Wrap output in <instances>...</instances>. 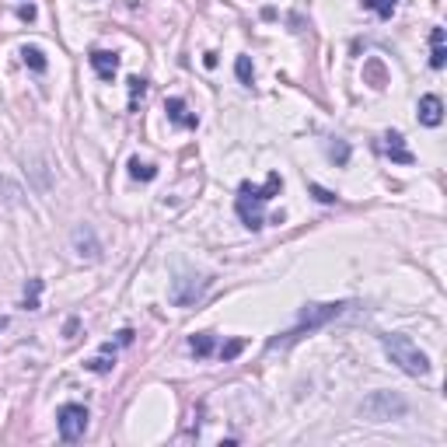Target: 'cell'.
<instances>
[{
    "mask_svg": "<svg viewBox=\"0 0 447 447\" xmlns=\"http://www.w3.org/2000/svg\"><path fill=\"white\" fill-rule=\"evenodd\" d=\"M283 189V179L276 175V172H269L266 185H252V182H241V189H238V217H241V224L248 227V231H259L263 224H266V213H263V206H266L269 199L276 196Z\"/></svg>",
    "mask_w": 447,
    "mask_h": 447,
    "instance_id": "cell-1",
    "label": "cell"
},
{
    "mask_svg": "<svg viewBox=\"0 0 447 447\" xmlns=\"http://www.w3.org/2000/svg\"><path fill=\"white\" fill-rule=\"evenodd\" d=\"M346 308H350L346 301H336V304H304V308H301V318H297V325H294V329H287V332H279L276 339H269L266 346H269V350L290 346V343H297L301 336H308V332H315V329L329 325L332 318H339Z\"/></svg>",
    "mask_w": 447,
    "mask_h": 447,
    "instance_id": "cell-2",
    "label": "cell"
},
{
    "mask_svg": "<svg viewBox=\"0 0 447 447\" xmlns=\"http://www.w3.org/2000/svg\"><path fill=\"white\" fill-rule=\"evenodd\" d=\"M381 350L388 353V360H391L398 370H405V374H413V377L430 374V357H427L409 336H402V332H388V336H381Z\"/></svg>",
    "mask_w": 447,
    "mask_h": 447,
    "instance_id": "cell-3",
    "label": "cell"
},
{
    "mask_svg": "<svg viewBox=\"0 0 447 447\" xmlns=\"http://www.w3.org/2000/svg\"><path fill=\"white\" fill-rule=\"evenodd\" d=\"M405 413H409V402L395 391H370L360 402V416L370 420V423H388V420H398Z\"/></svg>",
    "mask_w": 447,
    "mask_h": 447,
    "instance_id": "cell-4",
    "label": "cell"
},
{
    "mask_svg": "<svg viewBox=\"0 0 447 447\" xmlns=\"http://www.w3.org/2000/svg\"><path fill=\"white\" fill-rule=\"evenodd\" d=\"M56 427H60V437H63L67 444L81 441V437H84V430H88V409H84V405H77V402L60 405V413H56Z\"/></svg>",
    "mask_w": 447,
    "mask_h": 447,
    "instance_id": "cell-5",
    "label": "cell"
},
{
    "mask_svg": "<svg viewBox=\"0 0 447 447\" xmlns=\"http://www.w3.org/2000/svg\"><path fill=\"white\" fill-rule=\"evenodd\" d=\"M206 287H210V279L206 276H192V272H182L172 279V304H179V308H189V304H196L203 294H206Z\"/></svg>",
    "mask_w": 447,
    "mask_h": 447,
    "instance_id": "cell-6",
    "label": "cell"
},
{
    "mask_svg": "<svg viewBox=\"0 0 447 447\" xmlns=\"http://www.w3.org/2000/svg\"><path fill=\"white\" fill-rule=\"evenodd\" d=\"M70 248L81 259H101V241H98V234H94L91 224H77L70 231Z\"/></svg>",
    "mask_w": 447,
    "mask_h": 447,
    "instance_id": "cell-7",
    "label": "cell"
},
{
    "mask_svg": "<svg viewBox=\"0 0 447 447\" xmlns=\"http://www.w3.org/2000/svg\"><path fill=\"white\" fill-rule=\"evenodd\" d=\"M377 151H381L384 158H391L395 165H413V151L405 147V137H402L398 130L384 133V137H381V144H377Z\"/></svg>",
    "mask_w": 447,
    "mask_h": 447,
    "instance_id": "cell-8",
    "label": "cell"
},
{
    "mask_svg": "<svg viewBox=\"0 0 447 447\" xmlns=\"http://www.w3.org/2000/svg\"><path fill=\"white\" fill-rule=\"evenodd\" d=\"M416 115H420L423 126H441L444 122V101L437 94H423L420 105H416Z\"/></svg>",
    "mask_w": 447,
    "mask_h": 447,
    "instance_id": "cell-9",
    "label": "cell"
},
{
    "mask_svg": "<svg viewBox=\"0 0 447 447\" xmlns=\"http://www.w3.org/2000/svg\"><path fill=\"white\" fill-rule=\"evenodd\" d=\"M91 67L101 81H112L115 70H119V53H108V49H94L91 53Z\"/></svg>",
    "mask_w": 447,
    "mask_h": 447,
    "instance_id": "cell-10",
    "label": "cell"
},
{
    "mask_svg": "<svg viewBox=\"0 0 447 447\" xmlns=\"http://www.w3.org/2000/svg\"><path fill=\"white\" fill-rule=\"evenodd\" d=\"M165 112H168V119H172L175 126H189V130H196V126H199V119L185 108V101H182V98H168V101H165Z\"/></svg>",
    "mask_w": 447,
    "mask_h": 447,
    "instance_id": "cell-11",
    "label": "cell"
},
{
    "mask_svg": "<svg viewBox=\"0 0 447 447\" xmlns=\"http://www.w3.org/2000/svg\"><path fill=\"white\" fill-rule=\"evenodd\" d=\"M430 46H434V49H430V67H434V70H441V67H444V63H447V49H444V28H434V32H430Z\"/></svg>",
    "mask_w": 447,
    "mask_h": 447,
    "instance_id": "cell-12",
    "label": "cell"
},
{
    "mask_svg": "<svg viewBox=\"0 0 447 447\" xmlns=\"http://www.w3.org/2000/svg\"><path fill=\"white\" fill-rule=\"evenodd\" d=\"M213 346H217L213 332H196V336L189 339V350H192L196 357H210V353H213Z\"/></svg>",
    "mask_w": 447,
    "mask_h": 447,
    "instance_id": "cell-13",
    "label": "cell"
},
{
    "mask_svg": "<svg viewBox=\"0 0 447 447\" xmlns=\"http://www.w3.org/2000/svg\"><path fill=\"white\" fill-rule=\"evenodd\" d=\"M21 56H25V63H28L35 74H42V70H46V53H42L39 46H25V49H21Z\"/></svg>",
    "mask_w": 447,
    "mask_h": 447,
    "instance_id": "cell-14",
    "label": "cell"
},
{
    "mask_svg": "<svg viewBox=\"0 0 447 447\" xmlns=\"http://www.w3.org/2000/svg\"><path fill=\"white\" fill-rule=\"evenodd\" d=\"M130 175L140 179V182H151V179H158V168L147 165V161H140V158H133V161H130Z\"/></svg>",
    "mask_w": 447,
    "mask_h": 447,
    "instance_id": "cell-15",
    "label": "cell"
},
{
    "mask_svg": "<svg viewBox=\"0 0 447 447\" xmlns=\"http://www.w3.org/2000/svg\"><path fill=\"white\" fill-rule=\"evenodd\" d=\"M329 158L343 168V165L350 161V144H346V140H332V144H329Z\"/></svg>",
    "mask_w": 447,
    "mask_h": 447,
    "instance_id": "cell-16",
    "label": "cell"
},
{
    "mask_svg": "<svg viewBox=\"0 0 447 447\" xmlns=\"http://www.w3.org/2000/svg\"><path fill=\"white\" fill-rule=\"evenodd\" d=\"M367 11H374L377 18H391L395 14V0H360Z\"/></svg>",
    "mask_w": 447,
    "mask_h": 447,
    "instance_id": "cell-17",
    "label": "cell"
},
{
    "mask_svg": "<svg viewBox=\"0 0 447 447\" xmlns=\"http://www.w3.org/2000/svg\"><path fill=\"white\" fill-rule=\"evenodd\" d=\"M112 360H115V353L108 357V350H101V353H98V357H94V360H88V370H94V374H108V370L115 367Z\"/></svg>",
    "mask_w": 447,
    "mask_h": 447,
    "instance_id": "cell-18",
    "label": "cell"
},
{
    "mask_svg": "<svg viewBox=\"0 0 447 447\" xmlns=\"http://www.w3.org/2000/svg\"><path fill=\"white\" fill-rule=\"evenodd\" d=\"M234 74H238V81H241L245 88H252V77H256V74H252V60H248V56H238Z\"/></svg>",
    "mask_w": 447,
    "mask_h": 447,
    "instance_id": "cell-19",
    "label": "cell"
},
{
    "mask_svg": "<svg viewBox=\"0 0 447 447\" xmlns=\"http://www.w3.org/2000/svg\"><path fill=\"white\" fill-rule=\"evenodd\" d=\"M39 294H42V279H32L28 290H25V304H21V308H25V311H35V308H39Z\"/></svg>",
    "mask_w": 447,
    "mask_h": 447,
    "instance_id": "cell-20",
    "label": "cell"
},
{
    "mask_svg": "<svg viewBox=\"0 0 447 447\" xmlns=\"http://www.w3.org/2000/svg\"><path fill=\"white\" fill-rule=\"evenodd\" d=\"M144 91H147L144 77H130V108H137V101L144 98Z\"/></svg>",
    "mask_w": 447,
    "mask_h": 447,
    "instance_id": "cell-21",
    "label": "cell"
},
{
    "mask_svg": "<svg viewBox=\"0 0 447 447\" xmlns=\"http://www.w3.org/2000/svg\"><path fill=\"white\" fill-rule=\"evenodd\" d=\"M241 346H245V343H241V339H234V343H227V346L220 350V357H224V360H234L238 353H241Z\"/></svg>",
    "mask_w": 447,
    "mask_h": 447,
    "instance_id": "cell-22",
    "label": "cell"
},
{
    "mask_svg": "<svg viewBox=\"0 0 447 447\" xmlns=\"http://www.w3.org/2000/svg\"><path fill=\"white\" fill-rule=\"evenodd\" d=\"M311 192L318 196V203H336V196H332L329 189H322V185H311Z\"/></svg>",
    "mask_w": 447,
    "mask_h": 447,
    "instance_id": "cell-23",
    "label": "cell"
},
{
    "mask_svg": "<svg viewBox=\"0 0 447 447\" xmlns=\"http://www.w3.org/2000/svg\"><path fill=\"white\" fill-rule=\"evenodd\" d=\"M18 14H21V18H25V21H32V18H35V7H32V4H28V7H21V11H18Z\"/></svg>",
    "mask_w": 447,
    "mask_h": 447,
    "instance_id": "cell-24",
    "label": "cell"
}]
</instances>
